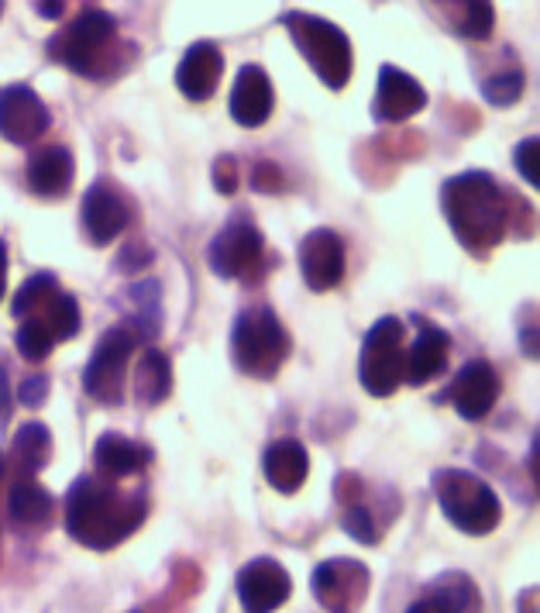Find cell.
I'll list each match as a JSON object with an SVG mask.
<instances>
[{"label":"cell","mask_w":540,"mask_h":613,"mask_svg":"<svg viewBox=\"0 0 540 613\" xmlns=\"http://www.w3.org/2000/svg\"><path fill=\"white\" fill-rule=\"evenodd\" d=\"M513 159H516L520 176H523L530 186H537L540 183V142L537 138H523V142L516 145V152H513Z\"/></svg>","instance_id":"1f68e13d"},{"label":"cell","mask_w":540,"mask_h":613,"mask_svg":"<svg viewBox=\"0 0 540 613\" xmlns=\"http://www.w3.org/2000/svg\"><path fill=\"white\" fill-rule=\"evenodd\" d=\"M11 452H14V462L25 468V472H38V468L49 462V455H52V435H49V428L38 424V420L18 428Z\"/></svg>","instance_id":"cb8c5ba5"},{"label":"cell","mask_w":540,"mask_h":613,"mask_svg":"<svg viewBox=\"0 0 540 613\" xmlns=\"http://www.w3.org/2000/svg\"><path fill=\"white\" fill-rule=\"evenodd\" d=\"M214 183L221 193H234L238 190V169H231V159H221L214 169Z\"/></svg>","instance_id":"d590c367"},{"label":"cell","mask_w":540,"mask_h":613,"mask_svg":"<svg viewBox=\"0 0 540 613\" xmlns=\"http://www.w3.org/2000/svg\"><path fill=\"white\" fill-rule=\"evenodd\" d=\"M289 576L276 558H255L238 572V596L248 613H276L289 600Z\"/></svg>","instance_id":"8fae6325"},{"label":"cell","mask_w":540,"mask_h":613,"mask_svg":"<svg viewBox=\"0 0 540 613\" xmlns=\"http://www.w3.org/2000/svg\"><path fill=\"white\" fill-rule=\"evenodd\" d=\"M49 128V111L38 100V93L25 83L7 87L0 93V135L14 145L38 142Z\"/></svg>","instance_id":"7c38bea8"},{"label":"cell","mask_w":540,"mask_h":613,"mask_svg":"<svg viewBox=\"0 0 540 613\" xmlns=\"http://www.w3.org/2000/svg\"><path fill=\"white\" fill-rule=\"evenodd\" d=\"M4 287H7V248L0 241V296H4Z\"/></svg>","instance_id":"ab89813d"},{"label":"cell","mask_w":540,"mask_h":613,"mask_svg":"<svg viewBox=\"0 0 540 613\" xmlns=\"http://www.w3.org/2000/svg\"><path fill=\"white\" fill-rule=\"evenodd\" d=\"M83 228L93 245H111L128 228V204L121 200V193L104 183L90 186L83 200Z\"/></svg>","instance_id":"ac0fdd59"},{"label":"cell","mask_w":540,"mask_h":613,"mask_svg":"<svg viewBox=\"0 0 540 613\" xmlns=\"http://www.w3.org/2000/svg\"><path fill=\"white\" fill-rule=\"evenodd\" d=\"M344 530L355 538V541H362V545H375V521H372V514L365 510V507H351L348 514H344Z\"/></svg>","instance_id":"d6a6232c"},{"label":"cell","mask_w":540,"mask_h":613,"mask_svg":"<svg viewBox=\"0 0 540 613\" xmlns=\"http://www.w3.org/2000/svg\"><path fill=\"white\" fill-rule=\"evenodd\" d=\"M252 186H255L258 193L265 190V193H272V190H283V176H279V169L276 166H255V176H252Z\"/></svg>","instance_id":"e575fe53"},{"label":"cell","mask_w":540,"mask_h":613,"mask_svg":"<svg viewBox=\"0 0 540 613\" xmlns=\"http://www.w3.org/2000/svg\"><path fill=\"white\" fill-rule=\"evenodd\" d=\"M406 369V351H403V324L396 318H382L369 327L362 358H358V380L372 397H389L396 393Z\"/></svg>","instance_id":"8992f818"},{"label":"cell","mask_w":540,"mask_h":613,"mask_svg":"<svg viewBox=\"0 0 540 613\" xmlns=\"http://www.w3.org/2000/svg\"><path fill=\"white\" fill-rule=\"evenodd\" d=\"M234 365L252 380H272L289 355V334L269 307H248L231 327Z\"/></svg>","instance_id":"3957f363"},{"label":"cell","mask_w":540,"mask_h":613,"mask_svg":"<svg viewBox=\"0 0 540 613\" xmlns=\"http://www.w3.org/2000/svg\"><path fill=\"white\" fill-rule=\"evenodd\" d=\"M135 355V331L131 327H111L100 345L90 355V365L83 373L86 393L104 404L114 407L124 400V376H128V362Z\"/></svg>","instance_id":"52a82bcc"},{"label":"cell","mask_w":540,"mask_h":613,"mask_svg":"<svg viewBox=\"0 0 540 613\" xmlns=\"http://www.w3.org/2000/svg\"><path fill=\"white\" fill-rule=\"evenodd\" d=\"M262 472H265V483L279 493H296L303 483H307V472H310V455L307 448L296 438H279L272 441L262 455Z\"/></svg>","instance_id":"d6986e66"},{"label":"cell","mask_w":540,"mask_h":613,"mask_svg":"<svg viewBox=\"0 0 540 613\" xmlns=\"http://www.w3.org/2000/svg\"><path fill=\"white\" fill-rule=\"evenodd\" d=\"M148 448L138 441L124 438V435H100L93 444V466L100 468L104 475L121 479V475H135L148 466Z\"/></svg>","instance_id":"44dd1931"},{"label":"cell","mask_w":540,"mask_h":613,"mask_svg":"<svg viewBox=\"0 0 540 613\" xmlns=\"http://www.w3.org/2000/svg\"><path fill=\"white\" fill-rule=\"evenodd\" d=\"M11 404H14V393H11V382H7V373L0 365V420L11 417Z\"/></svg>","instance_id":"8d00e7d4"},{"label":"cell","mask_w":540,"mask_h":613,"mask_svg":"<svg viewBox=\"0 0 540 613\" xmlns=\"http://www.w3.org/2000/svg\"><path fill=\"white\" fill-rule=\"evenodd\" d=\"M369 593V572L362 562H324L313 572V596L331 613H351Z\"/></svg>","instance_id":"30bf717a"},{"label":"cell","mask_w":540,"mask_h":613,"mask_svg":"<svg viewBox=\"0 0 540 613\" xmlns=\"http://www.w3.org/2000/svg\"><path fill=\"white\" fill-rule=\"evenodd\" d=\"M482 97L492 107H510L523 97V76L520 73H499V76L485 80Z\"/></svg>","instance_id":"f546056e"},{"label":"cell","mask_w":540,"mask_h":613,"mask_svg":"<svg viewBox=\"0 0 540 613\" xmlns=\"http://www.w3.org/2000/svg\"><path fill=\"white\" fill-rule=\"evenodd\" d=\"M7 510H11V517L18 524H42L52 514V497H49V490H42L35 483H21V486L11 490Z\"/></svg>","instance_id":"4316f807"},{"label":"cell","mask_w":540,"mask_h":613,"mask_svg":"<svg viewBox=\"0 0 540 613\" xmlns=\"http://www.w3.org/2000/svg\"><path fill=\"white\" fill-rule=\"evenodd\" d=\"M62 11H66V0H38V14L49 18V21L62 18Z\"/></svg>","instance_id":"74e56055"},{"label":"cell","mask_w":540,"mask_h":613,"mask_svg":"<svg viewBox=\"0 0 540 613\" xmlns=\"http://www.w3.org/2000/svg\"><path fill=\"white\" fill-rule=\"evenodd\" d=\"M406 613H444V607H441V603H437V600H434V596L427 593L424 600H417V603H413V607H410Z\"/></svg>","instance_id":"f35d334b"},{"label":"cell","mask_w":540,"mask_h":613,"mask_svg":"<svg viewBox=\"0 0 540 613\" xmlns=\"http://www.w3.org/2000/svg\"><path fill=\"white\" fill-rule=\"evenodd\" d=\"M114 42V18L104 11H86L52 42V56L73 73L93 76L97 56Z\"/></svg>","instance_id":"ba28073f"},{"label":"cell","mask_w":540,"mask_h":613,"mask_svg":"<svg viewBox=\"0 0 540 613\" xmlns=\"http://www.w3.org/2000/svg\"><path fill=\"white\" fill-rule=\"evenodd\" d=\"M448 365V334L441 327H424L420 338L413 342V349L406 355V369H403V380L410 382H430L437 380Z\"/></svg>","instance_id":"7402d4cb"},{"label":"cell","mask_w":540,"mask_h":613,"mask_svg":"<svg viewBox=\"0 0 540 613\" xmlns=\"http://www.w3.org/2000/svg\"><path fill=\"white\" fill-rule=\"evenodd\" d=\"M492 0H465V18H461V31L468 38H489L492 35Z\"/></svg>","instance_id":"4dcf8cb0"},{"label":"cell","mask_w":540,"mask_h":613,"mask_svg":"<svg viewBox=\"0 0 540 613\" xmlns=\"http://www.w3.org/2000/svg\"><path fill=\"white\" fill-rule=\"evenodd\" d=\"M434 493H437L444 517L465 534H489V530H496L499 517H503L496 490L485 479H479L475 472L441 468L434 475Z\"/></svg>","instance_id":"277c9868"},{"label":"cell","mask_w":540,"mask_h":613,"mask_svg":"<svg viewBox=\"0 0 540 613\" xmlns=\"http://www.w3.org/2000/svg\"><path fill=\"white\" fill-rule=\"evenodd\" d=\"M56 290H59L56 276H49V272L31 276L28 283L18 290V296H14V318H28V314H35Z\"/></svg>","instance_id":"f1b7e54d"},{"label":"cell","mask_w":540,"mask_h":613,"mask_svg":"<svg viewBox=\"0 0 540 613\" xmlns=\"http://www.w3.org/2000/svg\"><path fill=\"white\" fill-rule=\"evenodd\" d=\"M430 596L444 607V613H479V589L461 572L441 576L437 583L430 585Z\"/></svg>","instance_id":"d4e9b609"},{"label":"cell","mask_w":540,"mask_h":613,"mask_svg":"<svg viewBox=\"0 0 540 613\" xmlns=\"http://www.w3.org/2000/svg\"><path fill=\"white\" fill-rule=\"evenodd\" d=\"M221 73H224L221 49L214 42H197L183 52L179 66H176V87L190 100H210L217 83H221Z\"/></svg>","instance_id":"5bb4252c"},{"label":"cell","mask_w":540,"mask_h":613,"mask_svg":"<svg viewBox=\"0 0 540 613\" xmlns=\"http://www.w3.org/2000/svg\"><path fill=\"white\" fill-rule=\"evenodd\" d=\"M14 345H18V351L28 362H42L49 351L56 349V338H52V331L38 321V318H25L21 327H18V334H14Z\"/></svg>","instance_id":"83f0119b"},{"label":"cell","mask_w":540,"mask_h":613,"mask_svg":"<svg viewBox=\"0 0 540 613\" xmlns=\"http://www.w3.org/2000/svg\"><path fill=\"white\" fill-rule=\"evenodd\" d=\"M145 521V499L128 497L100 479H76L66 499V530L93 552L121 545Z\"/></svg>","instance_id":"6da1fadb"},{"label":"cell","mask_w":540,"mask_h":613,"mask_svg":"<svg viewBox=\"0 0 540 613\" xmlns=\"http://www.w3.org/2000/svg\"><path fill=\"white\" fill-rule=\"evenodd\" d=\"M424 104V87L410 73H403L396 66H382L379 87H375V117L379 121H406V117L420 114Z\"/></svg>","instance_id":"2e32d148"},{"label":"cell","mask_w":540,"mask_h":613,"mask_svg":"<svg viewBox=\"0 0 540 613\" xmlns=\"http://www.w3.org/2000/svg\"><path fill=\"white\" fill-rule=\"evenodd\" d=\"M169 389L172 365L166 358V351L148 349L142 355V362H138V369H135V393H138V400L148 404V407H155V404H162L169 397Z\"/></svg>","instance_id":"603a6c76"},{"label":"cell","mask_w":540,"mask_h":613,"mask_svg":"<svg viewBox=\"0 0 540 613\" xmlns=\"http://www.w3.org/2000/svg\"><path fill=\"white\" fill-rule=\"evenodd\" d=\"M300 272L313 293L334 290L344 279V241L327 228H317L300 245Z\"/></svg>","instance_id":"4fadbf2b"},{"label":"cell","mask_w":540,"mask_h":613,"mask_svg":"<svg viewBox=\"0 0 540 613\" xmlns=\"http://www.w3.org/2000/svg\"><path fill=\"white\" fill-rule=\"evenodd\" d=\"M45 393H49V380H45V376H28V380L18 386V404H25V407H42V404H45Z\"/></svg>","instance_id":"836d02e7"},{"label":"cell","mask_w":540,"mask_h":613,"mask_svg":"<svg viewBox=\"0 0 540 613\" xmlns=\"http://www.w3.org/2000/svg\"><path fill=\"white\" fill-rule=\"evenodd\" d=\"M272 104H276V97H272V80L265 76V69L241 66V73L231 87V117L241 128H258L269 121Z\"/></svg>","instance_id":"e0dca14e"},{"label":"cell","mask_w":540,"mask_h":613,"mask_svg":"<svg viewBox=\"0 0 540 613\" xmlns=\"http://www.w3.org/2000/svg\"><path fill=\"white\" fill-rule=\"evenodd\" d=\"M207 263L224 279H241L262 263V234L248 221H231L207 248Z\"/></svg>","instance_id":"9c48e42d"},{"label":"cell","mask_w":540,"mask_h":613,"mask_svg":"<svg viewBox=\"0 0 540 613\" xmlns=\"http://www.w3.org/2000/svg\"><path fill=\"white\" fill-rule=\"evenodd\" d=\"M444 214L455 238L472 248L485 252L499 245L510 224V207L499 183L485 173H461L444 183Z\"/></svg>","instance_id":"7a4b0ae2"},{"label":"cell","mask_w":540,"mask_h":613,"mask_svg":"<svg viewBox=\"0 0 540 613\" xmlns=\"http://www.w3.org/2000/svg\"><path fill=\"white\" fill-rule=\"evenodd\" d=\"M283 25L289 28L296 49L310 62V69L327 83L331 90H341L351 76V42L338 25L313 18V14H286Z\"/></svg>","instance_id":"5b68a950"},{"label":"cell","mask_w":540,"mask_h":613,"mask_svg":"<svg viewBox=\"0 0 540 613\" xmlns=\"http://www.w3.org/2000/svg\"><path fill=\"white\" fill-rule=\"evenodd\" d=\"M0 475H4V462H0Z\"/></svg>","instance_id":"60d3db41"},{"label":"cell","mask_w":540,"mask_h":613,"mask_svg":"<svg viewBox=\"0 0 540 613\" xmlns=\"http://www.w3.org/2000/svg\"><path fill=\"white\" fill-rule=\"evenodd\" d=\"M73 183V155L62 145H45L31 155L28 186L38 197H62Z\"/></svg>","instance_id":"ffe728a7"},{"label":"cell","mask_w":540,"mask_h":613,"mask_svg":"<svg viewBox=\"0 0 540 613\" xmlns=\"http://www.w3.org/2000/svg\"><path fill=\"white\" fill-rule=\"evenodd\" d=\"M496 400H499V376L482 358L468 362L451 382V404L465 420H482L496 407Z\"/></svg>","instance_id":"9a60e30c"},{"label":"cell","mask_w":540,"mask_h":613,"mask_svg":"<svg viewBox=\"0 0 540 613\" xmlns=\"http://www.w3.org/2000/svg\"><path fill=\"white\" fill-rule=\"evenodd\" d=\"M38 310H42V314H28V318H38V321L52 331L56 342H66V338H73V334L80 331V307H76V300L66 296V293L56 290Z\"/></svg>","instance_id":"484cf974"}]
</instances>
